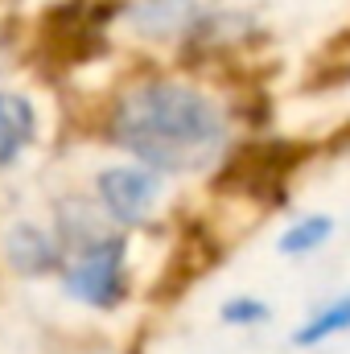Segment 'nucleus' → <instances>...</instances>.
<instances>
[{
  "label": "nucleus",
  "mask_w": 350,
  "mask_h": 354,
  "mask_svg": "<svg viewBox=\"0 0 350 354\" xmlns=\"http://www.w3.org/2000/svg\"><path fill=\"white\" fill-rule=\"evenodd\" d=\"M111 136L153 169H198L223 140V111L194 87L181 83H145L128 91L111 115Z\"/></svg>",
  "instance_id": "nucleus-1"
},
{
  "label": "nucleus",
  "mask_w": 350,
  "mask_h": 354,
  "mask_svg": "<svg viewBox=\"0 0 350 354\" xmlns=\"http://www.w3.org/2000/svg\"><path fill=\"white\" fill-rule=\"evenodd\" d=\"M66 292L95 309H111L124 297V239H99L66 268Z\"/></svg>",
  "instance_id": "nucleus-2"
},
{
  "label": "nucleus",
  "mask_w": 350,
  "mask_h": 354,
  "mask_svg": "<svg viewBox=\"0 0 350 354\" xmlns=\"http://www.w3.org/2000/svg\"><path fill=\"white\" fill-rule=\"evenodd\" d=\"M99 198L107 206L111 218L120 223H140L157 198V177L149 169H132V165H120V169H107L99 174Z\"/></svg>",
  "instance_id": "nucleus-3"
},
{
  "label": "nucleus",
  "mask_w": 350,
  "mask_h": 354,
  "mask_svg": "<svg viewBox=\"0 0 350 354\" xmlns=\"http://www.w3.org/2000/svg\"><path fill=\"white\" fill-rule=\"evenodd\" d=\"M29 136H33V107H29V99L0 91V169L8 161H17V153L29 145Z\"/></svg>",
  "instance_id": "nucleus-4"
},
{
  "label": "nucleus",
  "mask_w": 350,
  "mask_h": 354,
  "mask_svg": "<svg viewBox=\"0 0 350 354\" xmlns=\"http://www.w3.org/2000/svg\"><path fill=\"white\" fill-rule=\"evenodd\" d=\"M4 248H8L12 268H21V272H46V268L54 264V243H50L37 227H29V223L12 227Z\"/></svg>",
  "instance_id": "nucleus-5"
},
{
  "label": "nucleus",
  "mask_w": 350,
  "mask_h": 354,
  "mask_svg": "<svg viewBox=\"0 0 350 354\" xmlns=\"http://www.w3.org/2000/svg\"><path fill=\"white\" fill-rule=\"evenodd\" d=\"M347 330H350V292H342L338 301H330L322 313H313L293 334V346H322V342H330V338H338Z\"/></svg>",
  "instance_id": "nucleus-6"
},
{
  "label": "nucleus",
  "mask_w": 350,
  "mask_h": 354,
  "mask_svg": "<svg viewBox=\"0 0 350 354\" xmlns=\"http://www.w3.org/2000/svg\"><path fill=\"white\" fill-rule=\"evenodd\" d=\"M330 235H334V223L326 214H309V218H301L297 227H288L280 235V252L284 256H305V252H317Z\"/></svg>",
  "instance_id": "nucleus-7"
},
{
  "label": "nucleus",
  "mask_w": 350,
  "mask_h": 354,
  "mask_svg": "<svg viewBox=\"0 0 350 354\" xmlns=\"http://www.w3.org/2000/svg\"><path fill=\"white\" fill-rule=\"evenodd\" d=\"M268 313L272 309L256 297H235L223 305V322H231V326H256V322H268Z\"/></svg>",
  "instance_id": "nucleus-8"
}]
</instances>
